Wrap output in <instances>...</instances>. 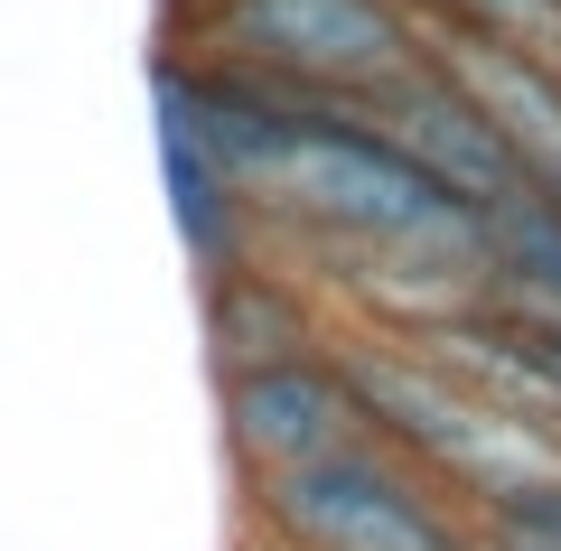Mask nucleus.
Returning <instances> with one entry per match:
<instances>
[{"instance_id": "f257e3e1", "label": "nucleus", "mask_w": 561, "mask_h": 551, "mask_svg": "<svg viewBox=\"0 0 561 551\" xmlns=\"http://www.w3.org/2000/svg\"><path fill=\"white\" fill-rule=\"evenodd\" d=\"M169 47L319 103H365L421 66V20L412 0H169Z\"/></svg>"}, {"instance_id": "f03ea898", "label": "nucleus", "mask_w": 561, "mask_h": 551, "mask_svg": "<svg viewBox=\"0 0 561 551\" xmlns=\"http://www.w3.org/2000/svg\"><path fill=\"white\" fill-rule=\"evenodd\" d=\"M243 514H253L262 551H478L468 514L431 477H412L402 458L365 449V439L243 486Z\"/></svg>"}, {"instance_id": "7ed1b4c3", "label": "nucleus", "mask_w": 561, "mask_h": 551, "mask_svg": "<svg viewBox=\"0 0 561 551\" xmlns=\"http://www.w3.org/2000/svg\"><path fill=\"white\" fill-rule=\"evenodd\" d=\"M356 122L402 159V169L431 177L449 206H468V216H486L496 197H524L515 169H505V150H496V131L478 122V103H468L431 57H421L412 76H393L383 94H365V103H356Z\"/></svg>"}, {"instance_id": "20e7f679", "label": "nucleus", "mask_w": 561, "mask_h": 551, "mask_svg": "<svg viewBox=\"0 0 561 551\" xmlns=\"http://www.w3.org/2000/svg\"><path fill=\"white\" fill-rule=\"evenodd\" d=\"M216 421H225V458H234L243 486L290 477V468H309V458H328V449L356 439V402H346V383H337L328 355L216 383Z\"/></svg>"}, {"instance_id": "39448f33", "label": "nucleus", "mask_w": 561, "mask_h": 551, "mask_svg": "<svg viewBox=\"0 0 561 551\" xmlns=\"http://www.w3.org/2000/svg\"><path fill=\"white\" fill-rule=\"evenodd\" d=\"M337 318L309 290L290 262H243V272L206 280V355H216V383L234 375H272V365H300V355H328Z\"/></svg>"}, {"instance_id": "423d86ee", "label": "nucleus", "mask_w": 561, "mask_h": 551, "mask_svg": "<svg viewBox=\"0 0 561 551\" xmlns=\"http://www.w3.org/2000/svg\"><path fill=\"white\" fill-rule=\"evenodd\" d=\"M150 113H160L169 225H179V243H187V262H197V280H225V272H243V262H262V225H253V206H243V187L216 169V150L197 140L187 94L169 84L160 57H150Z\"/></svg>"}]
</instances>
